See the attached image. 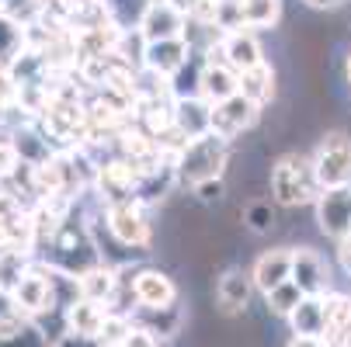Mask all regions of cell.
<instances>
[{"instance_id": "1", "label": "cell", "mask_w": 351, "mask_h": 347, "mask_svg": "<svg viewBox=\"0 0 351 347\" xmlns=\"http://www.w3.org/2000/svg\"><path fill=\"white\" fill-rule=\"evenodd\" d=\"M268 194L278 209H299L313 205L320 194V181L313 174V160L299 150H285L282 157L271 160L268 170Z\"/></svg>"}, {"instance_id": "2", "label": "cell", "mask_w": 351, "mask_h": 347, "mask_svg": "<svg viewBox=\"0 0 351 347\" xmlns=\"http://www.w3.org/2000/svg\"><path fill=\"white\" fill-rule=\"evenodd\" d=\"M226 167H230V139H223L216 132L184 142L181 150L174 153L178 184H184V188H195V184H202V181L223 177Z\"/></svg>"}, {"instance_id": "3", "label": "cell", "mask_w": 351, "mask_h": 347, "mask_svg": "<svg viewBox=\"0 0 351 347\" xmlns=\"http://www.w3.org/2000/svg\"><path fill=\"white\" fill-rule=\"evenodd\" d=\"M310 160L320 188H351V136L344 129L324 132Z\"/></svg>"}, {"instance_id": "4", "label": "cell", "mask_w": 351, "mask_h": 347, "mask_svg": "<svg viewBox=\"0 0 351 347\" xmlns=\"http://www.w3.org/2000/svg\"><path fill=\"white\" fill-rule=\"evenodd\" d=\"M313 216H317V229L341 243L351 236V188H320L317 202H313Z\"/></svg>"}, {"instance_id": "5", "label": "cell", "mask_w": 351, "mask_h": 347, "mask_svg": "<svg viewBox=\"0 0 351 347\" xmlns=\"http://www.w3.org/2000/svg\"><path fill=\"white\" fill-rule=\"evenodd\" d=\"M132 295L139 309H171L181 303V292L174 285V278L160 268H149V264H139L132 271Z\"/></svg>"}, {"instance_id": "6", "label": "cell", "mask_w": 351, "mask_h": 347, "mask_svg": "<svg viewBox=\"0 0 351 347\" xmlns=\"http://www.w3.org/2000/svg\"><path fill=\"white\" fill-rule=\"evenodd\" d=\"M143 202L132 198V202H115V205H105V226L112 233V240L119 246H146L149 243V222L139 209Z\"/></svg>"}, {"instance_id": "7", "label": "cell", "mask_w": 351, "mask_h": 347, "mask_svg": "<svg viewBox=\"0 0 351 347\" xmlns=\"http://www.w3.org/2000/svg\"><path fill=\"white\" fill-rule=\"evenodd\" d=\"M188 21H191V18L181 14L171 0H154V4L146 8V14L139 18L136 31L146 38V45H149V42H167V38H184Z\"/></svg>"}, {"instance_id": "8", "label": "cell", "mask_w": 351, "mask_h": 347, "mask_svg": "<svg viewBox=\"0 0 351 347\" xmlns=\"http://www.w3.org/2000/svg\"><path fill=\"white\" fill-rule=\"evenodd\" d=\"M219 60H223L226 66H233L240 77L250 73V70H258L261 63H268L258 31H247V28H237V31H226V35H223V42H219Z\"/></svg>"}, {"instance_id": "9", "label": "cell", "mask_w": 351, "mask_h": 347, "mask_svg": "<svg viewBox=\"0 0 351 347\" xmlns=\"http://www.w3.org/2000/svg\"><path fill=\"white\" fill-rule=\"evenodd\" d=\"M254 278H250V271H243V268H237V264H230V268H223V274L216 278V303H219V313H226V316H240V313H247V306H250V299H254Z\"/></svg>"}, {"instance_id": "10", "label": "cell", "mask_w": 351, "mask_h": 347, "mask_svg": "<svg viewBox=\"0 0 351 347\" xmlns=\"http://www.w3.org/2000/svg\"><path fill=\"white\" fill-rule=\"evenodd\" d=\"M258 122H261V108L250 101V97H243V94L230 97L226 105H219V108L213 112V132L223 136V139H230V142H233L240 132L254 129Z\"/></svg>"}, {"instance_id": "11", "label": "cell", "mask_w": 351, "mask_h": 347, "mask_svg": "<svg viewBox=\"0 0 351 347\" xmlns=\"http://www.w3.org/2000/svg\"><path fill=\"white\" fill-rule=\"evenodd\" d=\"M292 281L299 285L303 295H327L330 271L313 246H292Z\"/></svg>"}, {"instance_id": "12", "label": "cell", "mask_w": 351, "mask_h": 347, "mask_svg": "<svg viewBox=\"0 0 351 347\" xmlns=\"http://www.w3.org/2000/svg\"><path fill=\"white\" fill-rule=\"evenodd\" d=\"M191 45L188 38H167V42H149L146 56H143V70H149L157 80H171L188 60H191Z\"/></svg>"}, {"instance_id": "13", "label": "cell", "mask_w": 351, "mask_h": 347, "mask_svg": "<svg viewBox=\"0 0 351 347\" xmlns=\"http://www.w3.org/2000/svg\"><path fill=\"white\" fill-rule=\"evenodd\" d=\"M250 278L261 295H271L278 285L292 281V246H271L254 264H250Z\"/></svg>"}, {"instance_id": "14", "label": "cell", "mask_w": 351, "mask_h": 347, "mask_svg": "<svg viewBox=\"0 0 351 347\" xmlns=\"http://www.w3.org/2000/svg\"><path fill=\"white\" fill-rule=\"evenodd\" d=\"M213 105L202 101V97H188V101H171V115H174V132L191 142V139H202L213 132Z\"/></svg>"}, {"instance_id": "15", "label": "cell", "mask_w": 351, "mask_h": 347, "mask_svg": "<svg viewBox=\"0 0 351 347\" xmlns=\"http://www.w3.org/2000/svg\"><path fill=\"white\" fill-rule=\"evenodd\" d=\"M240 94V73L233 66H226L216 53L206 56V70H202V101H209L213 108L226 105L230 97Z\"/></svg>"}, {"instance_id": "16", "label": "cell", "mask_w": 351, "mask_h": 347, "mask_svg": "<svg viewBox=\"0 0 351 347\" xmlns=\"http://www.w3.org/2000/svg\"><path fill=\"white\" fill-rule=\"evenodd\" d=\"M292 337H320L327 340V295H306L285 320Z\"/></svg>"}, {"instance_id": "17", "label": "cell", "mask_w": 351, "mask_h": 347, "mask_svg": "<svg viewBox=\"0 0 351 347\" xmlns=\"http://www.w3.org/2000/svg\"><path fill=\"white\" fill-rule=\"evenodd\" d=\"M105 320H108V306L90 303V299H80L66 309V330L84 337V340H94V344H101Z\"/></svg>"}, {"instance_id": "18", "label": "cell", "mask_w": 351, "mask_h": 347, "mask_svg": "<svg viewBox=\"0 0 351 347\" xmlns=\"http://www.w3.org/2000/svg\"><path fill=\"white\" fill-rule=\"evenodd\" d=\"M77 281H80V295H84V299L101 303V306H112L115 292H119V271L112 264H97L87 274H80Z\"/></svg>"}, {"instance_id": "19", "label": "cell", "mask_w": 351, "mask_h": 347, "mask_svg": "<svg viewBox=\"0 0 351 347\" xmlns=\"http://www.w3.org/2000/svg\"><path fill=\"white\" fill-rule=\"evenodd\" d=\"M240 28L247 31H268L282 18V0H237Z\"/></svg>"}, {"instance_id": "20", "label": "cell", "mask_w": 351, "mask_h": 347, "mask_svg": "<svg viewBox=\"0 0 351 347\" xmlns=\"http://www.w3.org/2000/svg\"><path fill=\"white\" fill-rule=\"evenodd\" d=\"M132 323L146 326L149 333L160 337V340H171V337H178L181 326H184V309H181V306H171V309H136Z\"/></svg>"}, {"instance_id": "21", "label": "cell", "mask_w": 351, "mask_h": 347, "mask_svg": "<svg viewBox=\"0 0 351 347\" xmlns=\"http://www.w3.org/2000/svg\"><path fill=\"white\" fill-rule=\"evenodd\" d=\"M25 49H28V28L0 11V70H11Z\"/></svg>"}, {"instance_id": "22", "label": "cell", "mask_w": 351, "mask_h": 347, "mask_svg": "<svg viewBox=\"0 0 351 347\" xmlns=\"http://www.w3.org/2000/svg\"><path fill=\"white\" fill-rule=\"evenodd\" d=\"M275 80H278L275 66H271V63H261L258 70H250V73L240 77V94L250 97V101H254L258 108H265V105L275 101V90H278Z\"/></svg>"}, {"instance_id": "23", "label": "cell", "mask_w": 351, "mask_h": 347, "mask_svg": "<svg viewBox=\"0 0 351 347\" xmlns=\"http://www.w3.org/2000/svg\"><path fill=\"white\" fill-rule=\"evenodd\" d=\"M240 219H243V229H250L254 236H268L275 229L278 205L271 202V198H250V202L243 205V212H240Z\"/></svg>"}, {"instance_id": "24", "label": "cell", "mask_w": 351, "mask_h": 347, "mask_svg": "<svg viewBox=\"0 0 351 347\" xmlns=\"http://www.w3.org/2000/svg\"><path fill=\"white\" fill-rule=\"evenodd\" d=\"M306 295L299 292V285L295 281H285V285H278L271 295H265V306H268V313L271 316H278V320H289L292 313H295V306L303 303Z\"/></svg>"}, {"instance_id": "25", "label": "cell", "mask_w": 351, "mask_h": 347, "mask_svg": "<svg viewBox=\"0 0 351 347\" xmlns=\"http://www.w3.org/2000/svg\"><path fill=\"white\" fill-rule=\"evenodd\" d=\"M149 4H154V0H108V14L119 25V31H132Z\"/></svg>"}, {"instance_id": "26", "label": "cell", "mask_w": 351, "mask_h": 347, "mask_svg": "<svg viewBox=\"0 0 351 347\" xmlns=\"http://www.w3.org/2000/svg\"><path fill=\"white\" fill-rule=\"evenodd\" d=\"M191 194H195L202 205H219L223 198H226V177H213V181L195 184V188H191Z\"/></svg>"}, {"instance_id": "27", "label": "cell", "mask_w": 351, "mask_h": 347, "mask_svg": "<svg viewBox=\"0 0 351 347\" xmlns=\"http://www.w3.org/2000/svg\"><path fill=\"white\" fill-rule=\"evenodd\" d=\"M18 167H25V164H21V157L14 150V142L0 139V181H8L11 174H18Z\"/></svg>"}, {"instance_id": "28", "label": "cell", "mask_w": 351, "mask_h": 347, "mask_svg": "<svg viewBox=\"0 0 351 347\" xmlns=\"http://www.w3.org/2000/svg\"><path fill=\"white\" fill-rule=\"evenodd\" d=\"M122 347H160V337H154L146 326L132 323V333L125 337V344H122Z\"/></svg>"}, {"instance_id": "29", "label": "cell", "mask_w": 351, "mask_h": 347, "mask_svg": "<svg viewBox=\"0 0 351 347\" xmlns=\"http://www.w3.org/2000/svg\"><path fill=\"white\" fill-rule=\"evenodd\" d=\"M334 257H337V268H341V271H344V274L351 278V236L337 243V250H334Z\"/></svg>"}, {"instance_id": "30", "label": "cell", "mask_w": 351, "mask_h": 347, "mask_svg": "<svg viewBox=\"0 0 351 347\" xmlns=\"http://www.w3.org/2000/svg\"><path fill=\"white\" fill-rule=\"evenodd\" d=\"M53 347H101V344H94V340H84V337H77V333H66L63 340H56Z\"/></svg>"}, {"instance_id": "31", "label": "cell", "mask_w": 351, "mask_h": 347, "mask_svg": "<svg viewBox=\"0 0 351 347\" xmlns=\"http://www.w3.org/2000/svg\"><path fill=\"white\" fill-rule=\"evenodd\" d=\"M285 347H330V344L320 340V337H292Z\"/></svg>"}, {"instance_id": "32", "label": "cell", "mask_w": 351, "mask_h": 347, "mask_svg": "<svg viewBox=\"0 0 351 347\" xmlns=\"http://www.w3.org/2000/svg\"><path fill=\"white\" fill-rule=\"evenodd\" d=\"M306 8H313V11H337L344 0H303Z\"/></svg>"}, {"instance_id": "33", "label": "cell", "mask_w": 351, "mask_h": 347, "mask_svg": "<svg viewBox=\"0 0 351 347\" xmlns=\"http://www.w3.org/2000/svg\"><path fill=\"white\" fill-rule=\"evenodd\" d=\"M171 4H174L181 14H188V18H191V14H195V8L202 4V0H171Z\"/></svg>"}, {"instance_id": "34", "label": "cell", "mask_w": 351, "mask_h": 347, "mask_svg": "<svg viewBox=\"0 0 351 347\" xmlns=\"http://www.w3.org/2000/svg\"><path fill=\"white\" fill-rule=\"evenodd\" d=\"M8 309H11V299H8V295H4V292H0V316H4Z\"/></svg>"}, {"instance_id": "35", "label": "cell", "mask_w": 351, "mask_h": 347, "mask_svg": "<svg viewBox=\"0 0 351 347\" xmlns=\"http://www.w3.org/2000/svg\"><path fill=\"white\" fill-rule=\"evenodd\" d=\"M344 80H348V87H351V53H348V60H344Z\"/></svg>"}, {"instance_id": "36", "label": "cell", "mask_w": 351, "mask_h": 347, "mask_svg": "<svg viewBox=\"0 0 351 347\" xmlns=\"http://www.w3.org/2000/svg\"><path fill=\"white\" fill-rule=\"evenodd\" d=\"M4 8H8V0H0V11H4Z\"/></svg>"}]
</instances>
